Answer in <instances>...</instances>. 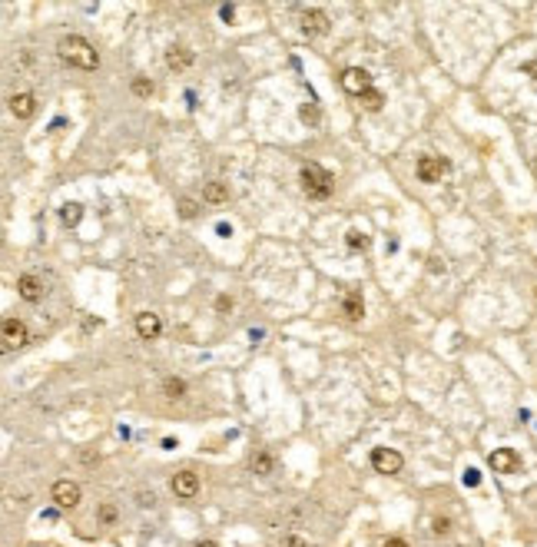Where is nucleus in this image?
I'll list each match as a JSON object with an SVG mask.
<instances>
[{
	"mask_svg": "<svg viewBox=\"0 0 537 547\" xmlns=\"http://www.w3.org/2000/svg\"><path fill=\"white\" fill-rule=\"evenodd\" d=\"M57 53H60L63 63H70V67H77V70H96L100 67V53H96V47L90 43L87 37H80V33H70V37L60 40Z\"/></svg>",
	"mask_w": 537,
	"mask_h": 547,
	"instance_id": "nucleus-1",
	"label": "nucleus"
},
{
	"mask_svg": "<svg viewBox=\"0 0 537 547\" xmlns=\"http://www.w3.org/2000/svg\"><path fill=\"white\" fill-rule=\"evenodd\" d=\"M302 189H306L308 199H328L332 189H335V179L318 163H306L302 166Z\"/></svg>",
	"mask_w": 537,
	"mask_h": 547,
	"instance_id": "nucleus-2",
	"label": "nucleus"
},
{
	"mask_svg": "<svg viewBox=\"0 0 537 547\" xmlns=\"http://www.w3.org/2000/svg\"><path fill=\"white\" fill-rule=\"evenodd\" d=\"M338 83H342V90H345V93H352V96H365L368 90H372V77H368V70H362V67L342 70Z\"/></svg>",
	"mask_w": 537,
	"mask_h": 547,
	"instance_id": "nucleus-3",
	"label": "nucleus"
},
{
	"mask_svg": "<svg viewBox=\"0 0 537 547\" xmlns=\"http://www.w3.org/2000/svg\"><path fill=\"white\" fill-rule=\"evenodd\" d=\"M488 464L494 474H514V471L521 468V458L514 448H494V452L488 454Z\"/></svg>",
	"mask_w": 537,
	"mask_h": 547,
	"instance_id": "nucleus-4",
	"label": "nucleus"
},
{
	"mask_svg": "<svg viewBox=\"0 0 537 547\" xmlns=\"http://www.w3.org/2000/svg\"><path fill=\"white\" fill-rule=\"evenodd\" d=\"M405 464V458L395 448H375L372 452V468L378 471V474H398Z\"/></svg>",
	"mask_w": 537,
	"mask_h": 547,
	"instance_id": "nucleus-5",
	"label": "nucleus"
},
{
	"mask_svg": "<svg viewBox=\"0 0 537 547\" xmlns=\"http://www.w3.org/2000/svg\"><path fill=\"white\" fill-rule=\"evenodd\" d=\"M415 173L422 182H442V176L448 173V163H444L442 156H422L418 166H415Z\"/></svg>",
	"mask_w": 537,
	"mask_h": 547,
	"instance_id": "nucleus-6",
	"label": "nucleus"
},
{
	"mask_svg": "<svg viewBox=\"0 0 537 547\" xmlns=\"http://www.w3.org/2000/svg\"><path fill=\"white\" fill-rule=\"evenodd\" d=\"M302 33L306 37H322V33H328V14L325 10H302Z\"/></svg>",
	"mask_w": 537,
	"mask_h": 547,
	"instance_id": "nucleus-7",
	"label": "nucleus"
},
{
	"mask_svg": "<svg viewBox=\"0 0 537 547\" xmlns=\"http://www.w3.org/2000/svg\"><path fill=\"white\" fill-rule=\"evenodd\" d=\"M30 342V332L20 318H4V348H24Z\"/></svg>",
	"mask_w": 537,
	"mask_h": 547,
	"instance_id": "nucleus-8",
	"label": "nucleus"
},
{
	"mask_svg": "<svg viewBox=\"0 0 537 547\" xmlns=\"http://www.w3.org/2000/svg\"><path fill=\"white\" fill-rule=\"evenodd\" d=\"M53 501H57L60 508H77L80 504V484L77 481H57L53 484Z\"/></svg>",
	"mask_w": 537,
	"mask_h": 547,
	"instance_id": "nucleus-9",
	"label": "nucleus"
},
{
	"mask_svg": "<svg viewBox=\"0 0 537 547\" xmlns=\"http://www.w3.org/2000/svg\"><path fill=\"white\" fill-rule=\"evenodd\" d=\"M136 332H140V338L153 342V338H160V332H163V318L156 316V312H140V316H136Z\"/></svg>",
	"mask_w": 537,
	"mask_h": 547,
	"instance_id": "nucleus-10",
	"label": "nucleus"
},
{
	"mask_svg": "<svg viewBox=\"0 0 537 547\" xmlns=\"http://www.w3.org/2000/svg\"><path fill=\"white\" fill-rule=\"evenodd\" d=\"M173 494L176 498H196L199 494V478L192 471H179L173 478Z\"/></svg>",
	"mask_w": 537,
	"mask_h": 547,
	"instance_id": "nucleus-11",
	"label": "nucleus"
},
{
	"mask_svg": "<svg viewBox=\"0 0 537 547\" xmlns=\"http://www.w3.org/2000/svg\"><path fill=\"white\" fill-rule=\"evenodd\" d=\"M10 113L17 116V120H30V116L37 113V100H33V93H14L10 96Z\"/></svg>",
	"mask_w": 537,
	"mask_h": 547,
	"instance_id": "nucleus-12",
	"label": "nucleus"
},
{
	"mask_svg": "<svg viewBox=\"0 0 537 547\" xmlns=\"http://www.w3.org/2000/svg\"><path fill=\"white\" fill-rule=\"evenodd\" d=\"M17 292L24 302H40L43 298V282L37 276H20L17 278Z\"/></svg>",
	"mask_w": 537,
	"mask_h": 547,
	"instance_id": "nucleus-13",
	"label": "nucleus"
},
{
	"mask_svg": "<svg viewBox=\"0 0 537 547\" xmlns=\"http://www.w3.org/2000/svg\"><path fill=\"white\" fill-rule=\"evenodd\" d=\"M192 50L189 47H170L166 50V67L170 70H176V73H182V70H189L192 67Z\"/></svg>",
	"mask_w": 537,
	"mask_h": 547,
	"instance_id": "nucleus-14",
	"label": "nucleus"
},
{
	"mask_svg": "<svg viewBox=\"0 0 537 547\" xmlns=\"http://www.w3.org/2000/svg\"><path fill=\"white\" fill-rule=\"evenodd\" d=\"M202 199H206V202H226V199H229V186H226V182H206Z\"/></svg>",
	"mask_w": 537,
	"mask_h": 547,
	"instance_id": "nucleus-15",
	"label": "nucleus"
},
{
	"mask_svg": "<svg viewBox=\"0 0 537 547\" xmlns=\"http://www.w3.org/2000/svg\"><path fill=\"white\" fill-rule=\"evenodd\" d=\"M342 308H345V316L352 318V322H358V318L365 316V306H362V296H358V292H348L345 302H342Z\"/></svg>",
	"mask_w": 537,
	"mask_h": 547,
	"instance_id": "nucleus-16",
	"label": "nucleus"
},
{
	"mask_svg": "<svg viewBox=\"0 0 537 547\" xmlns=\"http://www.w3.org/2000/svg\"><path fill=\"white\" fill-rule=\"evenodd\" d=\"M60 219H63V226H77V222L83 219V206H77V202H67V206L60 209Z\"/></svg>",
	"mask_w": 537,
	"mask_h": 547,
	"instance_id": "nucleus-17",
	"label": "nucleus"
},
{
	"mask_svg": "<svg viewBox=\"0 0 537 547\" xmlns=\"http://www.w3.org/2000/svg\"><path fill=\"white\" fill-rule=\"evenodd\" d=\"M358 100H362V106H365V110H372V113H375V110H382V103H385V96L382 93H378V90H368V93H365V96H358Z\"/></svg>",
	"mask_w": 537,
	"mask_h": 547,
	"instance_id": "nucleus-18",
	"label": "nucleus"
},
{
	"mask_svg": "<svg viewBox=\"0 0 537 547\" xmlns=\"http://www.w3.org/2000/svg\"><path fill=\"white\" fill-rule=\"evenodd\" d=\"M163 392L170 395V398H182V395H186V382H182V378H166Z\"/></svg>",
	"mask_w": 537,
	"mask_h": 547,
	"instance_id": "nucleus-19",
	"label": "nucleus"
},
{
	"mask_svg": "<svg viewBox=\"0 0 537 547\" xmlns=\"http://www.w3.org/2000/svg\"><path fill=\"white\" fill-rule=\"evenodd\" d=\"M252 471H256V474H268V471H272V454L268 452L256 454V458H252Z\"/></svg>",
	"mask_w": 537,
	"mask_h": 547,
	"instance_id": "nucleus-20",
	"label": "nucleus"
},
{
	"mask_svg": "<svg viewBox=\"0 0 537 547\" xmlns=\"http://www.w3.org/2000/svg\"><path fill=\"white\" fill-rule=\"evenodd\" d=\"M345 242H348V249H368V236L362 229H352L345 236Z\"/></svg>",
	"mask_w": 537,
	"mask_h": 547,
	"instance_id": "nucleus-21",
	"label": "nucleus"
},
{
	"mask_svg": "<svg viewBox=\"0 0 537 547\" xmlns=\"http://www.w3.org/2000/svg\"><path fill=\"white\" fill-rule=\"evenodd\" d=\"M133 93H136V96H150V93H153V80L136 77V80H133Z\"/></svg>",
	"mask_w": 537,
	"mask_h": 547,
	"instance_id": "nucleus-22",
	"label": "nucleus"
},
{
	"mask_svg": "<svg viewBox=\"0 0 537 547\" xmlns=\"http://www.w3.org/2000/svg\"><path fill=\"white\" fill-rule=\"evenodd\" d=\"M96 518L103 521V524H113V521H116V508L110 504V501H106V504H100V511H96Z\"/></svg>",
	"mask_w": 537,
	"mask_h": 547,
	"instance_id": "nucleus-23",
	"label": "nucleus"
},
{
	"mask_svg": "<svg viewBox=\"0 0 537 547\" xmlns=\"http://www.w3.org/2000/svg\"><path fill=\"white\" fill-rule=\"evenodd\" d=\"M298 116H302V123H308V126H316L318 123V110L312 103H306L302 110H298Z\"/></svg>",
	"mask_w": 537,
	"mask_h": 547,
	"instance_id": "nucleus-24",
	"label": "nucleus"
},
{
	"mask_svg": "<svg viewBox=\"0 0 537 547\" xmlns=\"http://www.w3.org/2000/svg\"><path fill=\"white\" fill-rule=\"evenodd\" d=\"M196 209H199V206H196L192 199H179V216H182V219H192V216H196Z\"/></svg>",
	"mask_w": 537,
	"mask_h": 547,
	"instance_id": "nucleus-25",
	"label": "nucleus"
},
{
	"mask_svg": "<svg viewBox=\"0 0 537 547\" xmlns=\"http://www.w3.org/2000/svg\"><path fill=\"white\" fill-rule=\"evenodd\" d=\"M448 531H451L448 518H434V534H448Z\"/></svg>",
	"mask_w": 537,
	"mask_h": 547,
	"instance_id": "nucleus-26",
	"label": "nucleus"
},
{
	"mask_svg": "<svg viewBox=\"0 0 537 547\" xmlns=\"http://www.w3.org/2000/svg\"><path fill=\"white\" fill-rule=\"evenodd\" d=\"M282 547H308V544H306L302 538H298V534H288V538L282 541Z\"/></svg>",
	"mask_w": 537,
	"mask_h": 547,
	"instance_id": "nucleus-27",
	"label": "nucleus"
},
{
	"mask_svg": "<svg viewBox=\"0 0 537 547\" xmlns=\"http://www.w3.org/2000/svg\"><path fill=\"white\" fill-rule=\"evenodd\" d=\"M229 308H232V298H229V296H219V298H216V312H229Z\"/></svg>",
	"mask_w": 537,
	"mask_h": 547,
	"instance_id": "nucleus-28",
	"label": "nucleus"
},
{
	"mask_svg": "<svg viewBox=\"0 0 537 547\" xmlns=\"http://www.w3.org/2000/svg\"><path fill=\"white\" fill-rule=\"evenodd\" d=\"M219 17L226 20V24H229V20L236 17V7H232V4H229V7H219Z\"/></svg>",
	"mask_w": 537,
	"mask_h": 547,
	"instance_id": "nucleus-29",
	"label": "nucleus"
},
{
	"mask_svg": "<svg viewBox=\"0 0 537 547\" xmlns=\"http://www.w3.org/2000/svg\"><path fill=\"white\" fill-rule=\"evenodd\" d=\"M382 547H412V544H408V541H402V538H392V541H385Z\"/></svg>",
	"mask_w": 537,
	"mask_h": 547,
	"instance_id": "nucleus-30",
	"label": "nucleus"
},
{
	"mask_svg": "<svg viewBox=\"0 0 537 547\" xmlns=\"http://www.w3.org/2000/svg\"><path fill=\"white\" fill-rule=\"evenodd\" d=\"M478 471H468V474H464V484H478Z\"/></svg>",
	"mask_w": 537,
	"mask_h": 547,
	"instance_id": "nucleus-31",
	"label": "nucleus"
},
{
	"mask_svg": "<svg viewBox=\"0 0 537 547\" xmlns=\"http://www.w3.org/2000/svg\"><path fill=\"white\" fill-rule=\"evenodd\" d=\"M531 73V77H534V83H537V63H528V67H524Z\"/></svg>",
	"mask_w": 537,
	"mask_h": 547,
	"instance_id": "nucleus-32",
	"label": "nucleus"
},
{
	"mask_svg": "<svg viewBox=\"0 0 537 547\" xmlns=\"http://www.w3.org/2000/svg\"><path fill=\"white\" fill-rule=\"evenodd\" d=\"M196 547H219V544H212V541H196Z\"/></svg>",
	"mask_w": 537,
	"mask_h": 547,
	"instance_id": "nucleus-33",
	"label": "nucleus"
}]
</instances>
